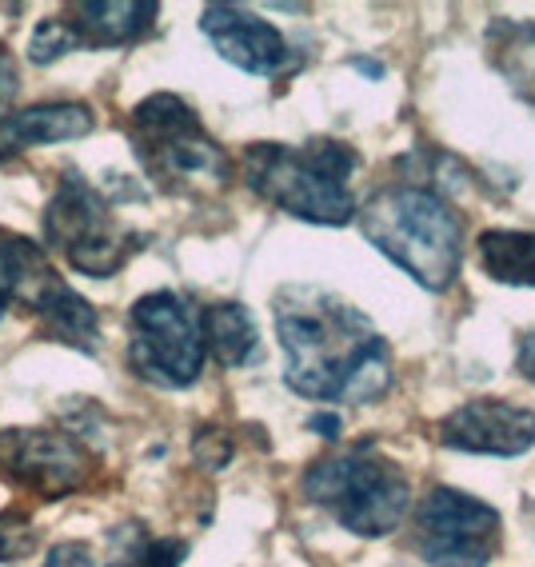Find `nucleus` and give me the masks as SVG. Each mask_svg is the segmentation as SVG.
Masks as SVG:
<instances>
[{
	"instance_id": "2eb2a0df",
	"label": "nucleus",
	"mask_w": 535,
	"mask_h": 567,
	"mask_svg": "<svg viewBox=\"0 0 535 567\" xmlns=\"http://www.w3.org/2000/svg\"><path fill=\"white\" fill-rule=\"evenodd\" d=\"M200 336H204V352H213L224 368H244L260 355V332H256L253 312L244 305H236V300L204 308Z\"/></svg>"
},
{
	"instance_id": "aec40b11",
	"label": "nucleus",
	"mask_w": 535,
	"mask_h": 567,
	"mask_svg": "<svg viewBox=\"0 0 535 567\" xmlns=\"http://www.w3.org/2000/svg\"><path fill=\"white\" fill-rule=\"evenodd\" d=\"M144 547H148V536H144L141 524H121L116 532H109V567H141Z\"/></svg>"
},
{
	"instance_id": "9b49d317",
	"label": "nucleus",
	"mask_w": 535,
	"mask_h": 567,
	"mask_svg": "<svg viewBox=\"0 0 535 567\" xmlns=\"http://www.w3.org/2000/svg\"><path fill=\"white\" fill-rule=\"evenodd\" d=\"M200 32L224 61L253 76H276L288 64V41L280 37V29L240 4H208L200 12Z\"/></svg>"
},
{
	"instance_id": "1a4fd4ad",
	"label": "nucleus",
	"mask_w": 535,
	"mask_h": 567,
	"mask_svg": "<svg viewBox=\"0 0 535 567\" xmlns=\"http://www.w3.org/2000/svg\"><path fill=\"white\" fill-rule=\"evenodd\" d=\"M0 467L32 496L64 499L89 484L92 456L61 432L12 427V432H0Z\"/></svg>"
},
{
	"instance_id": "412c9836",
	"label": "nucleus",
	"mask_w": 535,
	"mask_h": 567,
	"mask_svg": "<svg viewBox=\"0 0 535 567\" xmlns=\"http://www.w3.org/2000/svg\"><path fill=\"white\" fill-rule=\"evenodd\" d=\"M193 456L200 460L204 467H224L228 464V456H233V440L224 436V432H216V427H208V432H200L193 444Z\"/></svg>"
},
{
	"instance_id": "4468645a",
	"label": "nucleus",
	"mask_w": 535,
	"mask_h": 567,
	"mask_svg": "<svg viewBox=\"0 0 535 567\" xmlns=\"http://www.w3.org/2000/svg\"><path fill=\"white\" fill-rule=\"evenodd\" d=\"M56 284H61V276L41 252V244L0 228V312L17 300L37 308Z\"/></svg>"
},
{
	"instance_id": "a878e982",
	"label": "nucleus",
	"mask_w": 535,
	"mask_h": 567,
	"mask_svg": "<svg viewBox=\"0 0 535 567\" xmlns=\"http://www.w3.org/2000/svg\"><path fill=\"white\" fill-rule=\"evenodd\" d=\"M312 427L323 432V436H336V432H340V420H336V415H312Z\"/></svg>"
},
{
	"instance_id": "5701e85b",
	"label": "nucleus",
	"mask_w": 535,
	"mask_h": 567,
	"mask_svg": "<svg viewBox=\"0 0 535 567\" xmlns=\"http://www.w3.org/2000/svg\"><path fill=\"white\" fill-rule=\"evenodd\" d=\"M44 567H96V559H92V547L81 544V539H61L49 551Z\"/></svg>"
},
{
	"instance_id": "f257e3e1",
	"label": "nucleus",
	"mask_w": 535,
	"mask_h": 567,
	"mask_svg": "<svg viewBox=\"0 0 535 567\" xmlns=\"http://www.w3.org/2000/svg\"><path fill=\"white\" fill-rule=\"evenodd\" d=\"M276 336L284 348V380L303 400L368 404L392 384V352L364 312L340 296L288 284L276 296Z\"/></svg>"
},
{
	"instance_id": "6e6552de",
	"label": "nucleus",
	"mask_w": 535,
	"mask_h": 567,
	"mask_svg": "<svg viewBox=\"0 0 535 567\" xmlns=\"http://www.w3.org/2000/svg\"><path fill=\"white\" fill-rule=\"evenodd\" d=\"M415 532L432 567H487L500 551V512L455 487H432L420 499Z\"/></svg>"
},
{
	"instance_id": "a211bd4d",
	"label": "nucleus",
	"mask_w": 535,
	"mask_h": 567,
	"mask_svg": "<svg viewBox=\"0 0 535 567\" xmlns=\"http://www.w3.org/2000/svg\"><path fill=\"white\" fill-rule=\"evenodd\" d=\"M76 49H81V41H76L72 24L61 21V17H44L29 37L32 64H52L56 56H69V52H76Z\"/></svg>"
},
{
	"instance_id": "423d86ee",
	"label": "nucleus",
	"mask_w": 535,
	"mask_h": 567,
	"mask_svg": "<svg viewBox=\"0 0 535 567\" xmlns=\"http://www.w3.org/2000/svg\"><path fill=\"white\" fill-rule=\"evenodd\" d=\"M200 312L176 292H148L128 308V364L156 388H188L204 372Z\"/></svg>"
},
{
	"instance_id": "f3484780",
	"label": "nucleus",
	"mask_w": 535,
	"mask_h": 567,
	"mask_svg": "<svg viewBox=\"0 0 535 567\" xmlns=\"http://www.w3.org/2000/svg\"><path fill=\"white\" fill-rule=\"evenodd\" d=\"M480 264L484 272L512 288H535V233L492 228L480 236Z\"/></svg>"
},
{
	"instance_id": "20e7f679",
	"label": "nucleus",
	"mask_w": 535,
	"mask_h": 567,
	"mask_svg": "<svg viewBox=\"0 0 535 567\" xmlns=\"http://www.w3.org/2000/svg\"><path fill=\"white\" fill-rule=\"evenodd\" d=\"M128 141L144 173L168 193H213L233 176L224 148L204 132L200 116L172 92H156L132 109Z\"/></svg>"
},
{
	"instance_id": "ddd939ff",
	"label": "nucleus",
	"mask_w": 535,
	"mask_h": 567,
	"mask_svg": "<svg viewBox=\"0 0 535 567\" xmlns=\"http://www.w3.org/2000/svg\"><path fill=\"white\" fill-rule=\"evenodd\" d=\"M69 17L81 49H124L152 29L161 9L152 0H81Z\"/></svg>"
},
{
	"instance_id": "9d476101",
	"label": "nucleus",
	"mask_w": 535,
	"mask_h": 567,
	"mask_svg": "<svg viewBox=\"0 0 535 567\" xmlns=\"http://www.w3.org/2000/svg\"><path fill=\"white\" fill-rule=\"evenodd\" d=\"M440 444L472 456H524L535 447V412L507 400H472L440 420Z\"/></svg>"
},
{
	"instance_id": "393cba45",
	"label": "nucleus",
	"mask_w": 535,
	"mask_h": 567,
	"mask_svg": "<svg viewBox=\"0 0 535 567\" xmlns=\"http://www.w3.org/2000/svg\"><path fill=\"white\" fill-rule=\"evenodd\" d=\"M515 368H519V375H524V380H532V384H535V332H527L524 340H519Z\"/></svg>"
},
{
	"instance_id": "f8f14e48",
	"label": "nucleus",
	"mask_w": 535,
	"mask_h": 567,
	"mask_svg": "<svg viewBox=\"0 0 535 567\" xmlns=\"http://www.w3.org/2000/svg\"><path fill=\"white\" fill-rule=\"evenodd\" d=\"M92 128H96V116L81 101H52L9 112V116H0V161L37 148V144L81 141Z\"/></svg>"
},
{
	"instance_id": "f03ea898",
	"label": "nucleus",
	"mask_w": 535,
	"mask_h": 567,
	"mask_svg": "<svg viewBox=\"0 0 535 567\" xmlns=\"http://www.w3.org/2000/svg\"><path fill=\"white\" fill-rule=\"evenodd\" d=\"M240 168L248 188L260 200L296 216V220L343 228L360 213L352 193V173L360 168V153L340 141L248 144Z\"/></svg>"
},
{
	"instance_id": "7ed1b4c3",
	"label": "nucleus",
	"mask_w": 535,
	"mask_h": 567,
	"mask_svg": "<svg viewBox=\"0 0 535 567\" xmlns=\"http://www.w3.org/2000/svg\"><path fill=\"white\" fill-rule=\"evenodd\" d=\"M360 233L375 252L404 268L420 288L444 292L464 264V224L452 204L424 184H392L360 208Z\"/></svg>"
},
{
	"instance_id": "dca6fc26",
	"label": "nucleus",
	"mask_w": 535,
	"mask_h": 567,
	"mask_svg": "<svg viewBox=\"0 0 535 567\" xmlns=\"http://www.w3.org/2000/svg\"><path fill=\"white\" fill-rule=\"evenodd\" d=\"M32 312L41 316L44 332H49L52 340H61V344L81 348V352H92V348L101 344V320H96V308H92L84 296L72 292L64 280L56 284Z\"/></svg>"
},
{
	"instance_id": "b1692460",
	"label": "nucleus",
	"mask_w": 535,
	"mask_h": 567,
	"mask_svg": "<svg viewBox=\"0 0 535 567\" xmlns=\"http://www.w3.org/2000/svg\"><path fill=\"white\" fill-rule=\"evenodd\" d=\"M17 92H21V72H17V61L9 56V49L0 44V112L17 101Z\"/></svg>"
},
{
	"instance_id": "0eeeda50",
	"label": "nucleus",
	"mask_w": 535,
	"mask_h": 567,
	"mask_svg": "<svg viewBox=\"0 0 535 567\" xmlns=\"http://www.w3.org/2000/svg\"><path fill=\"white\" fill-rule=\"evenodd\" d=\"M44 240L56 252H64L69 268L92 276V280L116 276L132 252L128 228L112 216L104 196L76 173L64 176L56 196L44 208Z\"/></svg>"
},
{
	"instance_id": "6ab92c4d",
	"label": "nucleus",
	"mask_w": 535,
	"mask_h": 567,
	"mask_svg": "<svg viewBox=\"0 0 535 567\" xmlns=\"http://www.w3.org/2000/svg\"><path fill=\"white\" fill-rule=\"evenodd\" d=\"M37 551V527L24 512H0V564L24 559Z\"/></svg>"
},
{
	"instance_id": "4be33fe9",
	"label": "nucleus",
	"mask_w": 535,
	"mask_h": 567,
	"mask_svg": "<svg viewBox=\"0 0 535 567\" xmlns=\"http://www.w3.org/2000/svg\"><path fill=\"white\" fill-rule=\"evenodd\" d=\"M184 556H188V544L184 539H172V536H161V539H148L141 556V567H181Z\"/></svg>"
},
{
	"instance_id": "39448f33",
	"label": "nucleus",
	"mask_w": 535,
	"mask_h": 567,
	"mask_svg": "<svg viewBox=\"0 0 535 567\" xmlns=\"http://www.w3.org/2000/svg\"><path fill=\"white\" fill-rule=\"evenodd\" d=\"M303 496L352 536L380 539L400 527L412 504V487L392 460L380 456L375 447L356 444L316 460L303 476Z\"/></svg>"
}]
</instances>
